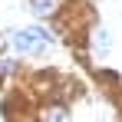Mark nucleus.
<instances>
[{"mask_svg": "<svg viewBox=\"0 0 122 122\" xmlns=\"http://www.w3.org/2000/svg\"><path fill=\"white\" fill-rule=\"evenodd\" d=\"M50 40L43 30H20V33H13V46L20 50V53H36L43 43Z\"/></svg>", "mask_w": 122, "mask_h": 122, "instance_id": "f257e3e1", "label": "nucleus"}, {"mask_svg": "<svg viewBox=\"0 0 122 122\" xmlns=\"http://www.w3.org/2000/svg\"><path fill=\"white\" fill-rule=\"evenodd\" d=\"M43 122H69V116H66V109H63V106H53V109H46V112H43Z\"/></svg>", "mask_w": 122, "mask_h": 122, "instance_id": "f03ea898", "label": "nucleus"}, {"mask_svg": "<svg viewBox=\"0 0 122 122\" xmlns=\"http://www.w3.org/2000/svg\"><path fill=\"white\" fill-rule=\"evenodd\" d=\"M56 10V0H33V13L36 17H50Z\"/></svg>", "mask_w": 122, "mask_h": 122, "instance_id": "7ed1b4c3", "label": "nucleus"}, {"mask_svg": "<svg viewBox=\"0 0 122 122\" xmlns=\"http://www.w3.org/2000/svg\"><path fill=\"white\" fill-rule=\"evenodd\" d=\"M92 50H96V53H106V50H109V36H106V30H96V33H92Z\"/></svg>", "mask_w": 122, "mask_h": 122, "instance_id": "20e7f679", "label": "nucleus"}]
</instances>
